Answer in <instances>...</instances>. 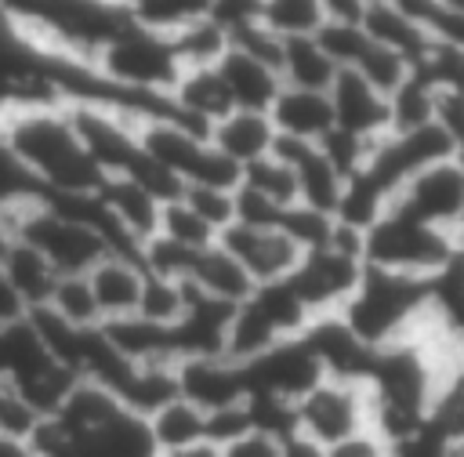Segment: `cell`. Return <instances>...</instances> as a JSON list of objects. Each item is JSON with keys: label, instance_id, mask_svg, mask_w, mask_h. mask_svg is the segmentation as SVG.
Instances as JSON below:
<instances>
[{"label": "cell", "instance_id": "cell-1", "mask_svg": "<svg viewBox=\"0 0 464 457\" xmlns=\"http://www.w3.org/2000/svg\"><path fill=\"white\" fill-rule=\"evenodd\" d=\"M450 355H453V348L435 330V316L424 334L406 337L388 348H377L370 359V370L362 377V384L370 392L373 432H381L392 446L420 435L431 421L435 392H439Z\"/></svg>", "mask_w": 464, "mask_h": 457}, {"label": "cell", "instance_id": "cell-2", "mask_svg": "<svg viewBox=\"0 0 464 457\" xmlns=\"http://www.w3.org/2000/svg\"><path fill=\"white\" fill-rule=\"evenodd\" d=\"M33 457H156L149 421L109 388L76 381L65 403L25 439Z\"/></svg>", "mask_w": 464, "mask_h": 457}, {"label": "cell", "instance_id": "cell-3", "mask_svg": "<svg viewBox=\"0 0 464 457\" xmlns=\"http://www.w3.org/2000/svg\"><path fill=\"white\" fill-rule=\"evenodd\" d=\"M0 149L44 196H94L105 174L83 152L65 105L0 109Z\"/></svg>", "mask_w": 464, "mask_h": 457}, {"label": "cell", "instance_id": "cell-4", "mask_svg": "<svg viewBox=\"0 0 464 457\" xmlns=\"http://www.w3.org/2000/svg\"><path fill=\"white\" fill-rule=\"evenodd\" d=\"M431 287L435 283L424 279L362 268L355 294L337 316L370 352H377L406 337H417L431 326Z\"/></svg>", "mask_w": 464, "mask_h": 457}, {"label": "cell", "instance_id": "cell-5", "mask_svg": "<svg viewBox=\"0 0 464 457\" xmlns=\"http://www.w3.org/2000/svg\"><path fill=\"white\" fill-rule=\"evenodd\" d=\"M362 265L435 283L457 265L453 236L428 228L420 221H410L395 210H384L366 232H362Z\"/></svg>", "mask_w": 464, "mask_h": 457}, {"label": "cell", "instance_id": "cell-6", "mask_svg": "<svg viewBox=\"0 0 464 457\" xmlns=\"http://www.w3.org/2000/svg\"><path fill=\"white\" fill-rule=\"evenodd\" d=\"M102 83L123 94L167 98L181 76V62L167 36H156L134 22H127L87 65Z\"/></svg>", "mask_w": 464, "mask_h": 457}, {"label": "cell", "instance_id": "cell-7", "mask_svg": "<svg viewBox=\"0 0 464 457\" xmlns=\"http://www.w3.org/2000/svg\"><path fill=\"white\" fill-rule=\"evenodd\" d=\"M366 428H373V413H370V392L362 381L323 377L294 403V432L308 435L326 450Z\"/></svg>", "mask_w": 464, "mask_h": 457}, {"label": "cell", "instance_id": "cell-8", "mask_svg": "<svg viewBox=\"0 0 464 457\" xmlns=\"http://www.w3.org/2000/svg\"><path fill=\"white\" fill-rule=\"evenodd\" d=\"M446 156H457V152L435 123H428L420 131H402V134L388 131L381 141H373V152H370L362 174L352 181L366 185L373 196H381L388 203L417 170H424Z\"/></svg>", "mask_w": 464, "mask_h": 457}, {"label": "cell", "instance_id": "cell-9", "mask_svg": "<svg viewBox=\"0 0 464 457\" xmlns=\"http://www.w3.org/2000/svg\"><path fill=\"white\" fill-rule=\"evenodd\" d=\"M388 210L453 236L457 225L464 221V160L446 156V160L417 170L388 199Z\"/></svg>", "mask_w": 464, "mask_h": 457}, {"label": "cell", "instance_id": "cell-10", "mask_svg": "<svg viewBox=\"0 0 464 457\" xmlns=\"http://www.w3.org/2000/svg\"><path fill=\"white\" fill-rule=\"evenodd\" d=\"M362 268H366L362 258L341 254L334 247H319V250H304L283 283L312 319H323V316H337L348 305V297L362 279Z\"/></svg>", "mask_w": 464, "mask_h": 457}, {"label": "cell", "instance_id": "cell-11", "mask_svg": "<svg viewBox=\"0 0 464 457\" xmlns=\"http://www.w3.org/2000/svg\"><path fill=\"white\" fill-rule=\"evenodd\" d=\"M243 374H246V395L276 399V403H286V406H294L312 384H319L326 377L301 337L276 345L261 359L246 363Z\"/></svg>", "mask_w": 464, "mask_h": 457}, {"label": "cell", "instance_id": "cell-12", "mask_svg": "<svg viewBox=\"0 0 464 457\" xmlns=\"http://www.w3.org/2000/svg\"><path fill=\"white\" fill-rule=\"evenodd\" d=\"M218 243L243 265L254 287L283 283L301 261V250L283 228H250V225L232 221L225 232H218Z\"/></svg>", "mask_w": 464, "mask_h": 457}, {"label": "cell", "instance_id": "cell-13", "mask_svg": "<svg viewBox=\"0 0 464 457\" xmlns=\"http://www.w3.org/2000/svg\"><path fill=\"white\" fill-rule=\"evenodd\" d=\"M174 388L203 413H221L246 403V374L225 355H199L174 363Z\"/></svg>", "mask_w": 464, "mask_h": 457}, {"label": "cell", "instance_id": "cell-14", "mask_svg": "<svg viewBox=\"0 0 464 457\" xmlns=\"http://www.w3.org/2000/svg\"><path fill=\"white\" fill-rule=\"evenodd\" d=\"M272 156L283 160L294 170L297 181V203L319 214H334L341 196H344V178L330 167V160L319 152V145L312 141H294V138H279L272 141Z\"/></svg>", "mask_w": 464, "mask_h": 457}, {"label": "cell", "instance_id": "cell-15", "mask_svg": "<svg viewBox=\"0 0 464 457\" xmlns=\"http://www.w3.org/2000/svg\"><path fill=\"white\" fill-rule=\"evenodd\" d=\"M98 203L105 210V218L112 221L120 243L138 258V250L160 232V214L163 203L156 196H149L141 185H134L130 178H105L98 189Z\"/></svg>", "mask_w": 464, "mask_h": 457}, {"label": "cell", "instance_id": "cell-16", "mask_svg": "<svg viewBox=\"0 0 464 457\" xmlns=\"http://www.w3.org/2000/svg\"><path fill=\"white\" fill-rule=\"evenodd\" d=\"M334 127L344 134H355L362 141H381L388 134V98L373 91L359 73L341 69L326 91Z\"/></svg>", "mask_w": 464, "mask_h": 457}, {"label": "cell", "instance_id": "cell-17", "mask_svg": "<svg viewBox=\"0 0 464 457\" xmlns=\"http://www.w3.org/2000/svg\"><path fill=\"white\" fill-rule=\"evenodd\" d=\"M167 105H170V116L199 134H210V127L218 120H225L232 112V98L218 76L214 65L207 69H181L178 83L170 87L167 94Z\"/></svg>", "mask_w": 464, "mask_h": 457}, {"label": "cell", "instance_id": "cell-18", "mask_svg": "<svg viewBox=\"0 0 464 457\" xmlns=\"http://www.w3.org/2000/svg\"><path fill=\"white\" fill-rule=\"evenodd\" d=\"M214 69H218V76L232 98V109H239V112H265L268 116L272 102L283 91L276 65H268L246 51H236V47H228Z\"/></svg>", "mask_w": 464, "mask_h": 457}, {"label": "cell", "instance_id": "cell-19", "mask_svg": "<svg viewBox=\"0 0 464 457\" xmlns=\"http://www.w3.org/2000/svg\"><path fill=\"white\" fill-rule=\"evenodd\" d=\"M301 341L308 345V352L315 355V363L323 366L326 377H348V381H362L370 370L373 352L341 323V316H323L312 319V326L301 334Z\"/></svg>", "mask_w": 464, "mask_h": 457}, {"label": "cell", "instance_id": "cell-20", "mask_svg": "<svg viewBox=\"0 0 464 457\" xmlns=\"http://www.w3.org/2000/svg\"><path fill=\"white\" fill-rule=\"evenodd\" d=\"M141 283H145V268L138 265V258H130V254H105L87 272V287L94 294L102 323L134 316L138 312V297H141Z\"/></svg>", "mask_w": 464, "mask_h": 457}, {"label": "cell", "instance_id": "cell-21", "mask_svg": "<svg viewBox=\"0 0 464 457\" xmlns=\"http://www.w3.org/2000/svg\"><path fill=\"white\" fill-rule=\"evenodd\" d=\"M362 33L377 44L388 47L395 54H402L410 65H417L424 58V51L431 47V36L424 33V25L406 11L402 0H366L362 7Z\"/></svg>", "mask_w": 464, "mask_h": 457}, {"label": "cell", "instance_id": "cell-22", "mask_svg": "<svg viewBox=\"0 0 464 457\" xmlns=\"http://www.w3.org/2000/svg\"><path fill=\"white\" fill-rule=\"evenodd\" d=\"M185 287L210 297V301H221V305H243L250 294H254V283L250 276L243 272V265L214 239L210 247L196 250L192 254V265H188V276H185Z\"/></svg>", "mask_w": 464, "mask_h": 457}, {"label": "cell", "instance_id": "cell-23", "mask_svg": "<svg viewBox=\"0 0 464 457\" xmlns=\"http://www.w3.org/2000/svg\"><path fill=\"white\" fill-rule=\"evenodd\" d=\"M268 120H272V131L279 138L312 141V145H319L334 131L330 98L323 91H294V87H283L279 98L268 109Z\"/></svg>", "mask_w": 464, "mask_h": 457}, {"label": "cell", "instance_id": "cell-24", "mask_svg": "<svg viewBox=\"0 0 464 457\" xmlns=\"http://www.w3.org/2000/svg\"><path fill=\"white\" fill-rule=\"evenodd\" d=\"M0 272H4V279L11 283V290H14V297L22 301L25 312L47 308L51 290H54V283H58V272L47 265L44 254H36V250H33L29 243H22V239L4 236V243H0Z\"/></svg>", "mask_w": 464, "mask_h": 457}, {"label": "cell", "instance_id": "cell-25", "mask_svg": "<svg viewBox=\"0 0 464 457\" xmlns=\"http://www.w3.org/2000/svg\"><path fill=\"white\" fill-rule=\"evenodd\" d=\"M207 141L228 160L236 163L239 170L265 160L272 152V141H276V131H272V120L265 112H239L232 109L225 120H218L207 134Z\"/></svg>", "mask_w": 464, "mask_h": 457}, {"label": "cell", "instance_id": "cell-26", "mask_svg": "<svg viewBox=\"0 0 464 457\" xmlns=\"http://www.w3.org/2000/svg\"><path fill=\"white\" fill-rule=\"evenodd\" d=\"M105 341L134 366H174V341H170V326H156L141 316H127V319H112L102 323Z\"/></svg>", "mask_w": 464, "mask_h": 457}, {"label": "cell", "instance_id": "cell-27", "mask_svg": "<svg viewBox=\"0 0 464 457\" xmlns=\"http://www.w3.org/2000/svg\"><path fill=\"white\" fill-rule=\"evenodd\" d=\"M149 432L156 450H192V446H210L207 442V413L192 403H185L181 395L167 399L160 410H152L149 417Z\"/></svg>", "mask_w": 464, "mask_h": 457}, {"label": "cell", "instance_id": "cell-28", "mask_svg": "<svg viewBox=\"0 0 464 457\" xmlns=\"http://www.w3.org/2000/svg\"><path fill=\"white\" fill-rule=\"evenodd\" d=\"M341 69L326 58V51L315 44V36H304V40H286L283 51H279V80L283 87H294V91H330L334 76Z\"/></svg>", "mask_w": 464, "mask_h": 457}, {"label": "cell", "instance_id": "cell-29", "mask_svg": "<svg viewBox=\"0 0 464 457\" xmlns=\"http://www.w3.org/2000/svg\"><path fill=\"white\" fill-rule=\"evenodd\" d=\"M170 47H174L181 69H207V65H218L221 54L228 51V29L207 7L199 18H192L185 29H178L170 36Z\"/></svg>", "mask_w": 464, "mask_h": 457}, {"label": "cell", "instance_id": "cell-30", "mask_svg": "<svg viewBox=\"0 0 464 457\" xmlns=\"http://www.w3.org/2000/svg\"><path fill=\"white\" fill-rule=\"evenodd\" d=\"M435 102H439V91L420 73H410L388 94V131L402 134V131H420L435 123Z\"/></svg>", "mask_w": 464, "mask_h": 457}, {"label": "cell", "instance_id": "cell-31", "mask_svg": "<svg viewBox=\"0 0 464 457\" xmlns=\"http://www.w3.org/2000/svg\"><path fill=\"white\" fill-rule=\"evenodd\" d=\"M257 22L279 40L315 36L323 25V0H265L257 4Z\"/></svg>", "mask_w": 464, "mask_h": 457}, {"label": "cell", "instance_id": "cell-32", "mask_svg": "<svg viewBox=\"0 0 464 457\" xmlns=\"http://www.w3.org/2000/svg\"><path fill=\"white\" fill-rule=\"evenodd\" d=\"M428 432H435L439 439L464 435V359H457V355H450V363L442 370Z\"/></svg>", "mask_w": 464, "mask_h": 457}, {"label": "cell", "instance_id": "cell-33", "mask_svg": "<svg viewBox=\"0 0 464 457\" xmlns=\"http://www.w3.org/2000/svg\"><path fill=\"white\" fill-rule=\"evenodd\" d=\"M207 7H210L207 0H130L127 15L134 25L170 40L178 29H185L192 18H199Z\"/></svg>", "mask_w": 464, "mask_h": 457}, {"label": "cell", "instance_id": "cell-34", "mask_svg": "<svg viewBox=\"0 0 464 457\" xmlns=\"http://www.w3.org/2000/svg\"><path fill=\"white\" fill-rule=\"evenodd\" d=\"M239 185L250 189V192H257L261 199H268V203L279 207V210L297 207V181H294V170H290L283 160H276L272 152H268L265 160L243 167V170H239Z\"/></svg>", "mask_w": 464, "mask_h": 457}, {"label": "cell", "instance_id": "cell-35", "mask_svg": "<svg viewBox=\"0 0 464 457\" xmlns=\"http://www.w3.org/2000/svg\"><path fill=\"white\" fill-rule=\"evenodd\" d=\"M47 308L62 323H69L72 330H94V326H102V316H98L94 294L87 287V276H58Z\"/></svg>", "mask_w": 464, "mask_h": 457}, {"label": "cell", "instance_id": "cell-36", "mask_svg": "<svg viewBox=\"0 0 464 457\" xmlns=\"http://www.w3.org/2000/svg\"><path fill=\"white\" fill-rule=\"evenodd\" d=\"M188 305V287L185 283H174V279H163V276H149L145 272V283H141V297H138V312L141 319L156 323V326H174L181 319Z\"/></svg>", "mask_w": 464, "mask_h": 457}, {"label": "cell", "instance_id": "cell-37", "mask_svg": "<svg viewBox=\"0 0 464 457\" xmlns=\"http://www.w3.org/2000/svg\"><path fill=\"white\" fill-rule=\"evenodd\" d=\"M156 236H163L167 243H174V247H181V250H203V247H210L214 239H218V232L210 228V225H203L181 199H174V203H163V214H160V232Z\"/></svg>", "mask_w": 464, "mask_h": 457}, {"label": "cell", "instance_id": "cell-38", "mask_svg": "<svg viewBox=\"0 0 464 457\" xmlns=\"http://www.w3.org/2000/svg\"><path fill=\"white\" fill-rule=\"evenodd\" d=\"M334 214H319V210H308V207H290L279 221V228L294 239V247L304 254V250H319V247H330V236H334Z\"/></svg>", "mask_w": 464, "mask_h": 457}, {"label": "cell", "instance_id": "cell-39", "mask_svg": "<svg viewBox=\"0 0 464 457\" xmlns=\"http://www.w3.org/2000/svg\"><path fill=\"white\" fill-rule=\"evenodd\" d=\"M319 152L330 160V167H334L344 181H352V178L362 174V167H366V160H370V152H373V141H362V138L344 134V131L334 127V131L319 141Z\"/></svg>", "mask_w": 464, "mask_h": 457}, {"label": "cell", "instance_id": "cell-40", "mask_svg": "<svg viewBox=\"0 0 464 457\" xmlns=\"http://www.w3.org/2000/svg\"><path fill=\"white\" fill-rule=\"evenodd\" d=\"M181 203H185V207H188L203 225H210L214 232H225V228L232 225V218H236V210H232V192H225V189L185 185Z\"/></svg>", "mask_w": 464, "mask_h": 457}, {"label": "cell", "instance_id": "cell-41", "mask_svg": "<svg viewBox=\"0 0 464 457\" xmlns=\"http://www.w3.org/2000/svg\"><path fill=\"white\" fill-rule=\"evenodd\" d=\"M279 446H283L279 435L261 432V428H246L236 439L221 442L218 446V457H279Z\"/></svg>", "mask_w": 464, "mask_h": 457}, {"label": "cell", "instance_id": "cell-42", "mask_svg": "<svg viewBox=\"0 0 464 457\" xmlns=\"http://www.w3.org/2000/svg\"><path fill=\"white\" fill-rule=\"evenodd\" d=\"M326 457H395V446H392L381 432L366 428V432H359V435H352V439L330 446Z\"/></svg>", "mask_w": 464, "mask_h": 457}, {"label": "cell", "instance_id": "cell-43", "mask_svg": "<svg viewBox=\"0 0 464 457\" xmlns=\"http://www.w3.org/2000/svg\"><path fill=\"white\" fill-rule=\"evenodd\" d=\"M279 457H326V446L312 442V439L301 435V432H290V435H283Z\"/></svg>", "mask_w": 464, "mask_h": 457}, {"label": "cell", "instance_id": "cell-44", "mask_svg": "<svg viewBox=\"0 0 464 457\" xmlns=\"http://www.w3.org/2000/svg\"><path fill=\"white\" fill-rule=\"evenodd\" d=\"M18 316H25V308H22V301L14 297L11 283H7L4 272H0V323H11V319H18Z\"/></svg>", "mask_w": 464, "mask_h": 457}, {"label": "cell", "instance_id": "cell-45", "mask_svg": "<svg viewBox=\"0 0 464 457\" xmlns=\"http://www.w3.org/2000/svg\"><path fill=\"white\" fill-rule=\"evenodd\" d=\"M156 457H218V446H192V450H160Z\"/></svg>", "mask_w": 464, "mask_h": 457}, {"label": "cell", "instance_id": "cell-46", "mask_svg": "<svg viewBox=\"0 0 464 457\" xmlns=\"http://www.w3.org/2000/svg\"><path fill=\"white\" fill-rule=\"evenodd\" d=\"M439 457H464V435L442 439V446H439Z\"/></svg>", "mask_w": 464, "mask_h": 457}, {"label": "cell", "instance_id": "cell-47", "mask_svg": "<svg viewBox=\"0 0 464 457\" xmlns=\"http://www.w3.org/2000/svg\"><path fill=\"white\" fill-rule=\"evenodd\" d=\"M453 254H457V268H464V221L453 232Z\"/></svg>", "mask_w": 464, "mask_h": 457}, {"label": "cell", "instance_id": "cell-48", "mask_svg": "<svg viewBox=\"0 0 464 457\" xmlns=\"http://www.w3.org/2000/svg\"><path fill=\"white\" fill-rule=\"evenodd\" d=\"M0 25H4V4H0Z\"/></svg>", "mask_w": 464, "mask_h": 457}]
</instances>
